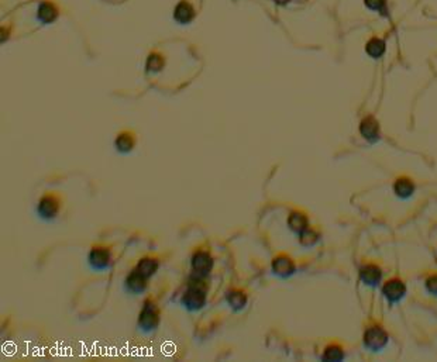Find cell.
Listing matches in <instances>:
<instances>
[{
  "mask_svg": "<svg viewBox=\"0 0 437 362\" xmlns=\"http://www.w3.org/2000/svg\"><path fill=\"white\" fill-rule=\"evenodd\" d=\"M161 321L160 316V309L154 299L148 297L144 301V305L141 307V312L138 314V327L143 333H151L154 330H157Z\"/></svg>",
  "mask_w": 437,
  "mask_h": 362,
  "instance_id": "7a4b0ae2",
  "label": "cell"
},
{
  "mask_svg": "<svg viewBox=\"0 0 437 362\" xmlns=\"http://www.w3.org/2000/svg\"><path fill=\"white\" fill-rule=\"evenodd\" d=\"M191 267L193 275H199L203 278L209 276V273L212 272V268H213V258L210 255V252L205 250L195 251L191 258Z\"/></svg>",
  "mask_w": 437,
  "mask_h": 362,
  "instance_id": "5b68a950",
  "label": "cell"
},
{
  "mask_svg": "<svg viewBox=\"0 0 437 362\" xmlns=\"http://www.w3.org/2000/svg\"><path fill=\"white\" fill-rule=\"evenodd\" d=\"M61 210V199L55 193H45L37 205V213L43 220H54Z\"/></svg>",
  "mask_w": 437,
  "mask_h": 362,
  "instance_id": "3957f363",
  "label": "cell"
},
{
  "mask_svg": "<svg viewBox=\"0 0 437 362\" xmlns=\"http://www.w3.org/2000/svg\"><path fill=\"white\" fill-rule=\"evenodd\" d=\"M364 2L365 6L371 10H381L385 5V0H364Z\"/></svg>",
  "mask_w": 437,
  "mask_h": 362,
  "instance_id": "cb8c5ba5",
  "label": "cell"
},
{
  "mask_svg": "<svg viewBox=\"0 0 437 362\" xmlns=\"http://www.w3.org/2000/svg\"><path fill=\"white\" fill-rule=\"evenodd\" d=\"M271 268H272V272L280 278H288L295 272V264L285 254L275 256L272 259V264H271Z\"/></svg>",
  "mask_w": 437,
  "mask_h": 362,
  "instance_id": "52a82bcc",
  "label": "cell"
},
{
  "mask_svg": "<svg viewBox=\"0 0 437 362\" xmlns=\"http://www.w3.org/2000/svg\"><path fill=\"white\" fill-rule=\"evenodd\" d=\"M388 334L385 330L380 326H374L365 331L364 334V346L371 351H380L387 346Z\"/></svg>",
  "mask_w": 437,
  "mask_h": 362,
  "instance_id": "8992f818",
  "label": "cell"
},
{
  "mask_svg": "<svg viewBox=\"0 0 437 362\" xmlns=\"http://www.w3.org/2000/svg\"><path fill=\"white\" fill-rule=\"evenodd\" d=\"M343 358H344V352H343L340 346H329L325 350V354H323V359L327 362L342 361Z\"/></svg>",
  "mask_w": 437,
  "mask_h": 362,
  "instance_id": "d6986e66",
  "label": "cell"
},
{
  "mask_svg": "<svg viewBox=\"0 0 437 362\" xmlns=\"http://www.w3.org/2000/svg\"><path fill=\"white\" fill-rule=\"evenodd\" d=\"M426 289L432 295H437V275H432L426 279Z\"/></svg>",
  "mask_w": 437,
  "mask_h": 362,
  "instance_id": "603a6c76",
  "label": "cell"
},
{
  "mask_svg": "<svg viewBox=\"0 0 437 362\" xmlns=\"http://www.w3.org/2000/svg\"><path fill=\"white\" fill-rule=\"evenodd\" d=\"M158 268H160V261H158L157 258H154V256H144L135 265V269L148 279L157 273Z\"/></svg>",
  "mask_w": 437,
  "mask_h": 362,
  "instance_id": "5bb4252c",
  "label": "cell"
},
{
  "mask_svg": "<svg viewBox=\"0 0 437 362\" xmlns=\"http://www.w3.org/2000/svg\"><path fill=\"white\" fill-rule=\"evenodd\" d=\"M247 293L244 290L237 289V288H233V289L227 290L226 293V301L234 312H240L243 310L247 305Z\"/></svg>",
  "mask_w": 437,
  "mask_h": 362,
  "instance_id": "7c38bea8",
  "label": "cell"
},
{
  "mask_svg": "<svg viewBox=\"0 0 437 362\" xmlns=\"http://www.w3.org/2000/svg\"><path fill=\"white\" fill-rule=\"evenodd\" d=\"M206 299H208V285L205 282V278L192 273L188 282V288L181 299L182 305L189 312H199L206 305Z\"/></svg>",
  "mask_w": 437,
  "mask_h": 362,
  "instance_id": "6da1fadb",
  "label": "cell"
},
{
  "mask_svg": "<svg viewBox=\"0 0 437 362\" xmlns=\"http://www.w3.org/2000/svg\"><path fill=\"white\" fill-rule=\"evenodd\" d=\"M360 133L365 139L375 141L380 137V124L372 116H368L360 124Z\"/></svg>",
  "mask_w": 437,
  "mask_h": 362,
  "instance_id": "4fadbf2b",
  "label": "cell"
},
{
  "mask_svg": "<svg viewBox=\"0 0 437 362\" xmlns=\"http://www.w3.org/2000/svg\"><path fill=\"white\" fill-rule=\"evenodd\" d=\"M288 226L292 231H295L297 234H301L303 230H306L309 227V220L303 213L293 212L291 213V216L288 217Z\"/></svg>",
  "mask_w": 437,
  "mask_h": 362,
  "instance_id": "9a60e30c",
  "label": "cell"
},
{
  "mask_svg": "<svg viewBox=\"0 0 437 362\" xmlns=\"http://www.w3.org/2000/svg\"><path fill=\"white\" fill-rule=\"evenodd\" d=\"M360 278H361V280L365 285L376 286V285L380 284V280H381L382 272L380 267H376L374 264H367V265L361 267V269H360Z\"/></svg>",
  "mask_w": 437,
  "mask_h": 362,
  "instance_id": "8fae6325",
  "label": "cell"
},
{
  "mask_svg": "<svg viewBox=\"0 0 437 362\" xmlns=\"http://www.w3.org/2000/svg\"><path fill=\"white\" fill-rule=\"evenodd\" d=\"M124 285H126V289L129 292L134 293V295H140V293L146 292L147 286H148V278H146L143 273L138 272L134 268V271H131L127 275Z\"/></svg>",
  "mask_w": 437,
  "mask_h": 362,
  "instance_id": "9c48e42d",
  "label": "cell"
},
{
  "mask_svg": "<svg viewBox=\"0 0 437 362\" xmlns=\"http://www.w3.org/2000/svg\"><path fill=\"white\" fill-rule=\"evenodd\" d=\"M317 241H319V234H317L316 231H313V230L309 229V227L306 230H303L302 233L299 234V243H301L303 247H312V245L316 244Z\"/></svg>",
  "mask_w": 437,
  "mask_h": 362,
  "instance_id": "ffe728a7",
  "label": "cell"
},
{
  "mask_svg": "<svg viewBox=\"0 0 437 362\" xmlns=\"http://www.w3.org/2000/svg\"><path fill=\"white\" fill-rule=\"evenodd\" d=\"M114 147L120 154H130L135 147V135L131 131H122L114 139Z\"/></svg>",
  "mask_w": 437,
  "mask_h": 362,
  "instance_id": "30bf717a",
  "label": "cell"
},
{
  "mask_svg": "<svg viewBox=\"0 0 437 362\" xmlns=\"http://www.w3.org/2000/svg\"><path fill=\"white\" fill-rule=\"evenodd\" d=\"M275 2H276V3H281V5H285L289 0H275Z\"/></svg>",
  "mask_w": 437,
  "mask_h": 362,
  "instance_id": "d4e9b609",
  "label": "cell"
},
{
  "mask_svg": "<svg viewBox=\"0 0 437 362\" xmlns=\"http://www.w3.org/2000/svg\"><path fill=\"white\" fill-rule=\"evenodd\" d=\"M382 293L387 297L389 303H396L399 301L406 293V286L402 280L399 279H391L382 288Z\"/></svg>",
  "mask_w": 437,
  "mask_h": 362,
  "instance_id": "ba28073f",
  "label": "cell"
},
{
  "mask_svg": "<svg viewBox=\"0 0 437 362\" xmlns=\"http://www.w3.org/2000/svg\"><path fill=\"white\" fill-rule=\"evenodd\" d=\"M367 54L372 58H380L385 52V43L381 38H371L365 45Z\"/></svg>",
  "mask_w": 437,
  "mask_h": 362,
  "instance_id": "e0dca14e",
  "label": "cell"
},
{
  "mask_svg": "<svg viewBox=\"0 0 437 362\" xmlns=\"http://www.w3.org/2000/svg\"><path fill=\"white\" fill-rule=\"evenodd\" d=\"M393 190H395V193H396L399 197L406 199V197L412 196V193L415 192V185H413V182H412L410 179L399 178L398 180L395 182V185H393Z\"/></svg>",
  "mask_w": 437,
  "mask_h": 362,
  "instance_id": "2e32d148",
  "label": "cell"
},
{
  "mask_svg": "<svg viewBox=\"0 0 437 362\" xmlns=\"http://www.w3.org/2000/svg\"><path fill=\"white\" fill-rule=\"evenodd\" d=\"M88 262L92 269L95 271H106L112 265V252L107 247L95 245L92 247L88 255Z\"/></svg>",
  "mask_w": 437,
  "mask_h": 362,
  "instance_id": "277c9868",
  "label": "cell"
},
{
  "mask_svg": "<svg viewBox=\"0 0 437 362\" xmlns=\"http://www.w3.org/2000/svg\"><path fill=\"white\" fill-rule=\"evenodd\" d=\"M193 18V10L188 3H181L175 9V20L180 22L181 24H186Z\"/></svg>",
  "mask_w": 437,
  "mask_h": 362,
  "instance_id": "ac0fdd59",
  "label": "cell"
},
{
  "mask_svg": "<svg viewBox=\"0 0 437 362\" xmlns=\"http://www.w3.org/2000/svg\"><path fill=\"white\" fill-rule=\"evenodd\" d=\"M38 14L43 22L51 23L56 17V10L54 9V6L50 5V3H43V5L39 6Z\"/></svg>",
  "mask_w": 437,
  "mask_h": 362,
  "instance_id": "44dd1931",
  "label": "cell"
},
{
  "mask_svg": "<svg viewBox=\"0 0 437 362\" xmlns=\"http://www.w3.org/2000/svg\"><path fill=\"white\" fill-rule=\"evenodd\" d=\"M164 67V59L157 54H152L147 61V71L148 72H158L161 71Z\"/></svg>",
  "mask_w": 437,
  "mask_h": 362,
  "instance_id": "7402d4cb",
  "label": "cell"
}]
</instances>
